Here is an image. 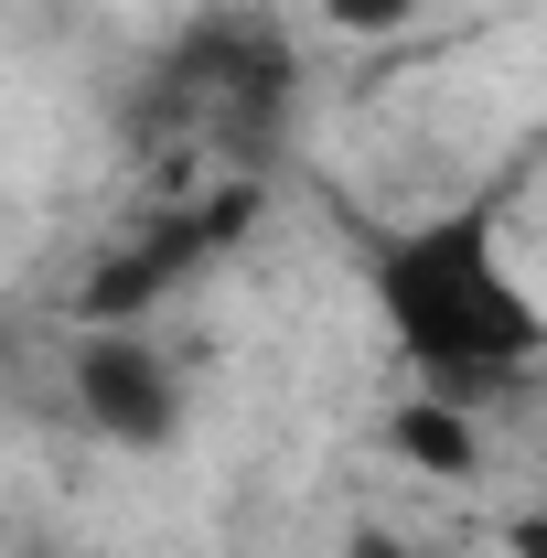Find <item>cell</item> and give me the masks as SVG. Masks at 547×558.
<instances>
[{"label":"cell","mask_w":547,"mask_h":558,"mask_svg":"<svg viewBox=\"0 0 547 558\" xmlns=\"http://www.w3.org/2000/svg\"><path fill=\"white\" fill-rule=\"evenodd\" d=\"M505 558H547V505H526V515L505 526Z\"/></svg>","instance_id":"8992f818"},{"label":"cell","mask_w":547,"mask_h":558,"mask_svg":"<svg viewBox=\"0 0 547 558\" xmlns=\"http://www.w3.org/2000/svg\"><path fill=\"white\" fill-rule=\"evenodd\" d=\"M323 22H333L343 44H387V33H409V11L418 0H312Z\"/></svg>","instance_id":"5b68a950"},{"label":"cell","mask_w":547,"mask_h":558,"mask_svg":"<svg viewBox=\"0 0 547 558\" xmlns=\"http://www.w3.org/2000/svg\"><path fill=\"white\" fill-rule=\"evenodd\" d=\"M290 86H301V54L269 11H194L161 54H150V119L172 140H226V150H258V140L290 119Z\"/></svg>","instance_id":"7a4b0ae2"},{"label":"cell","mask_w":547,"mask_h":558,"mask_svg":"<svg viewBox=\"0 0 547 558\" xmlns=\"http://www.w3.org/2000/svg\"><path fill=\"white\" fill-rule=\"evenodd\" d=\"M65 409L86 418L108 451H172V440H183V365L150 344L139 323H75Z\"/></svg>","instance_id":"3957f363"},{"label":"cell","mask_w":547,"mask_h":558,"mask_svg":"<svg viewBox=\"0 0 547 558\" xmlns=\"http://www.w3.org/2000/svg\"><path fill=\"white\" fill-rule=\"evenodd\" d=\"M343 558H409V548H398V537H354Z\"/></svg>","instance_id":"52a82bcc"},{"label":"cell","mask_w":547,"mask_h":558,"mask_svg":"<svg viewBox=\"0 0 547 558\" xmlns=\"http://www.w3.org/2000/svg\"><path fill=\"white\" fill-rule=\"evenodd\" d=\"M387 451H398L409 473H429V484H473V473H483V409L409 387V398L387 409Z\"/></svg>","instance_id":"277c9868"},{"label":"cell","mask_w":547,"mask_h":558,"mask_svg":"<svg viewBox=\"0 0 547 558\" xmlns=\"http://www.w3.org/2000/svg\"><path fill=\"white\" fill-rule=\"evenodd\" d=\"M365 301L409 365V387H429V398L494 409L547 376V301L505 247V194H451L409 226H376Z\"/></svg>","instance_id":"6da1fadb"}]
</instances>
